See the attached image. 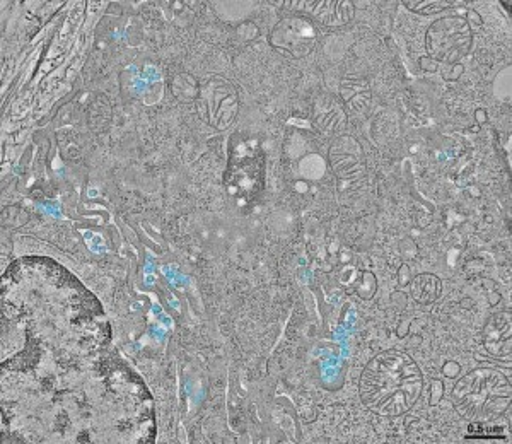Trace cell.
<instances>
[{"label": "cell", "mask_w": 512, "mask_h": 444, "mask_svg": "<svg viewBox=\"0 0 512 444\" xmlns=\"http://www.w3.org/2000/svg\"><path fill=\"white\" fill-rule=\"evenodd\" d=\"M420 6H415L414 2H407V6L412 9V11L420 12V14H425V16H431V14H437V12L444 11V9H448L451 7V2H417Z\"/></svg>", "instance_id": "cell-6"}, {"label": "cell", "mask_w": 512, "mask_h": 444, "mask_svg": "<svg viewBox=\"0 0 512 444\" xmlns=\"http://www.w3.org/2000/svg\"><path fill=\"white\" fill-rule=\"evenodd\" d=\"M454 405L466 419L492 421L507 409L511 386L495 369H477L454 386Z\"/></svg>", "instance_id": "cell-2"}, {"label": "cell", "mask_w": 512, "mask_h": 444, "mask_svg": "<svg viewBox=\"0 0 512 444\" xmlns=\"http://www.w3.org/2000/svg\"><path fill=\"white\" fill-rule=\"evenodd\" d=\"M472 28L465 18H441L427 31L425 45L431 57L441 62H460L472 48Z\"/></svg>", "instance_id": "cell-3"}, {"label": "cell", "mask_w": 512, "mask_h": 444, "mask_svg": "<svg viewBox=\"0 0 512 444\" xmlns=\"http://www.w3.org/2000/svg\"><path fill=\"white\" fill-rule=\"evenodd\" d=\"M422 385V373L412 357L402 352H383L364 369L362 400L376 414L402 415L419 400Z\"/></svg>", "instance_id": "cell-1"}, {"label": "cell", "mask_w": 512, "mask_h": 444, "mask_svg": "<svg viewBox=\"0 0 512 444\" xmlns=\"http://www.w3.org/2000/svg\"><path fill=\"white\" fill-rule=\"evenodd\" d=\"M414 298L422 304H431L439 298L441 294V282L437 277L431 274L419 275L415 279L414 287H412Z\"/></svg>", "instance_id": "cell-5"}, {"label": "cell", "mask_w": 512, "mask_h": 444, "mask_svg": "<svg viewBox=\"0 0 512 444\" xmlns=\"http://www.w3.org/2000/svg\"><path fill=\"white\" fill-rule=\"evenodd\" d=\"M485 347L494 356L511 354V318L509 313L494 316L485 328Z\"/></svg>", "instance_id": "cell-4"}]
</instances>
